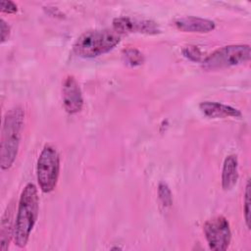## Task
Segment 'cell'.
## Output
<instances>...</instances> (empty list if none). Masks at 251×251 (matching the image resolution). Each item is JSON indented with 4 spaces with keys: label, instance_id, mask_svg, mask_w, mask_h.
Instances as JSON below:
<instances>
[{
    "label": "cell",
    "instance_id": "cell-1",
    "mask_svg": "<svg viewBox=\"0 0 251 251\" xmlns=\"http://www.w3.org/2000/svg\"><path fill=\"white\" fill-rule=\"evenodd\" d=\"M39 197L33 183H27L20 196L17 216L14 223V242L23 248L26 245L30 232L38 217Z\"/></svg>",
    "mask_w": 251,
    "mask_h": 251
},
{
    "label": "cell",
    "instance_id": "cell-2",
    "mask_svg": "<svg viewBox=\"0 0 251 251\" xmlns=\"http://www.w3.org/2000/svg\"><path fill=\"white\" fill-rule=\"evenodd\" d=\"M24 118L25 114L21 107H14L5 114L2 126L0 153V164L3 171L10 169L17 158Z\"/></svg>",
    "mask_w": 251,
    "mask_h": 251
},
{
    "label": "cell",
    "instance_id": "cell-3",
    "mask_svg": "<svg viewBox=\"0 0 251 251\" xmlns=\"http://www.w3.org/2000/svg\"><path fill=\"white\" fill-rule=\"evenodd\" d=\"M121 34L114 29H95L83 32L74 44V52L82 58H94L115 48Z\"/></svg>",
    "mask_w": 251,
    "mask_h": 251
},
{
    "label": "cell",
    "instance_id": "cell-4",
    "mask_svg": "<svg viewBox=\"0 0 251 251\" xmlns=\"http://www.w3.org/2000/svg\"><path fill=\"white\" fill-rule=\"evenodd\" d=\"M250 56L251 49L248 44L227 45L208 55L202 62V68L206 71L226 69L248 62Z\"/></svg>",
    "mask_w": 251,
    "mask_h": 251
},
{
    "label": "cell",
    "instance_id": "cell-5",
    "mask_svg": "<svg viewBox=\"0 0 251 251\" xmlns=\"http://www.w3.org/2000/svg\"><path fill=\"white\" fill-rule=\"evenodd\" d=\"M60 174V156L51 145H45L36 164V177L42 192L49 193L57 185Z\"/></svg>",
    "mask_w": 251,
    "mask_h": 251
},
{
    "label": "cell",
    "instance_id": "cell-6",
    "mask_svg": "<svg viewBox=\"0 0 251 251\" xmlns=\"http://www.w3.org/2000/svg\"><path fill=\"white\" fill-rule=\"evenodd\" d=\"M205 238L210 249L214 251H224L227 249L231 232L227 220L223 216H217L209 219L203 226Z\"/></svg>",
    "mask_w": 251,
    "mask_h": 251
},
{
    "label": "cell",
    "instance_id": "cell-7",
    "mask_svg": "<svg viewBox=\"0 0 251 251\" xmlns=\"http://www.w3.org/2000/svg\"><path fill=\"white\" fill-rule=\"evenodd\" d=\"M62 99L67 113L73 115L81 110L83 106L82 92L75 76L68 75L65 77L62 86Z\"/></svg>",
    "mask_w": 251,
    "mask_h": 251
},
{
    "label": "cell",
    "instance_id": "cell-8",
    "mask_svg": "<svg viewBox=\"0 0 251 251\" xmlns=\"http://www.w3.org/2000/svg\"><path fill=\"white\" fill-rule=\"evenodd\" d=\"M113 29L118 33H146L156 34L160 31L158 25L150 20H139L128 17L116 18L113 21Z\"/></svg>",
    "mask_w": 251,
    "mask_h": 251
},
{
    "label": "cell",
    "instance_id": "cell-9",
    "mask_svg": "<svg viewBox=\"0 0 251 251\" xmlns=\"http://www.w3.org/2000/svg\"><path fill=\"white\" fill-rule=\"evenodd\" d=\"M175 25L184 32L206 33L215 28V23L211 20L199 17H182L175 20Z\"/></svg>",
    "mask_w": 251,
    "mask_h": 251
},
{
    "label": "cell",
    "instance_id": "cell-10",
    "mask_svg": "<svg viewBox=\"0 0 251 251\" xmlns=\"http://www.w3.org/2000/svg\"><path fill=\"white\" fill-rule=\"evenodd\" d=\"M199 108L201 112L212 119H218V118H240L241 112L237 110L236 108H233L231 106L222 104L219 102H212V101H204L200 103Z\"/></svg>",
    "mask_w": 251,
    "mask_h": 251
},
{
    "label": "cell",
    "instance_id": "cell-11",
    "mask_svg": "<svg viewBox=\"0 0 251 251\" xmlns=\"http://www.w3.org/2000/svg\"><path fill=\"white\" fill-rule=\"evenodd\" d=\"M238 179V161L235 155H228L224 161L222 170V187L230 190Z\"/></svg>",
    "mask_w": 251,
    "mask_h": 251
},
{
    "label": "cell",
    "instance_id": "cell-12",
    "mask_svg": "<svg viewBox=\"0 0 251 251\" xmlns=\"http://www.w3.org/2000/svg\"><path fill=\"white\" fill-rule=\"evenodd\" d=\"M14 236V225H12V214L11 209L8 208L4 213L1 221V230H0V248L5 251L9 248V243L11 238Z\"/></svg>",
    "mask_w": 251,
    "mask_h": 251
},
{
    "label": "cell",
    "instance_id": "cell-13",
    "mask_svg": "<svg viewBox=\"0 0 251 251\" xmlns=\"http://www.w3.org/2000/svg\"><path fill=\"white\" fill-rule=\"evenodd\" d=\"M123 59H124V62L130 67L139 66L144 61V57L142 53L135 48H127L124 50Z\"/></svg>",
    "mask_w": 251,
    "mask_h": 251
},
{
    "label": "cell",
    "instance_id": "cell-14",
    "mask_svg": "<svg viewBox=\"0 0 251 251\" xmlns=\"http://www.w3.org/2000/svg\"><path fill=\"white\" fill-rule=\"evenodd\" d=\"M159 199L164 206H171L173 204V196L169 186L165 182H160L158 186Z\"/></svg>",
    "mask_w": 251,
    "mask_h": 251
},
{
    "label": "cell",
    "instance_id": "cell-15",
    "mask_svg": "<svg viewBox=\"0 0 251 251\" xmlns=\"http://www.w3.org/2000/svg\"><path fill=\"white\" fill-rule=\"evenodd\" d=\"M244 218L247 227H250V181L247 180L244 192Z\"/></svg>",
    "mask_w": 251,
    "mask_h": 251
},
{
    "label": "cell",
    "instance_id": "cell-16",
    "mask_svg": "<svg viewBox=\"0 0 251 251\" xmlns=\"http://www.w3.org/2000/svg\"><path fill=\"white\" fill-rule=\"evenodd\" d=\"M182 52H183V55L191 61L198 62L202 58V53L197 46H193V45L186 46L185 48H183Z\"/></svg>",
    "mask_w": 251,
    "mask_h": 251
},
{
    "label": "cell",
    "instance_id": "cell-17",
    "mask_svg": "<svg viewBox=\"0 0 251 251\" xmlns=\"http://www.w3.org/2000/svg\"><path fill=\"white\" fill-rule=\"evenodd\" d=\"M0 8L2 13H7V14H14L18 11L17 5L10 0H2L0 2Z\"/></svg>",
    "mask_w": 251,
    "mask_h": 251
},
{
    "label": "cell",
    "instance_id": "cell-18",
    "mask_svg": "<svg viewBox=\"0 0 251 251\" xmlns=\"http://www.w3.org/2000/svg\"><path fill=\"white\" fill-rule=\"evenodd\" d=\"M0 23H1L0 24V25H1V42L3 43L10 35V26L3 19H1Z\"/></svg>",
    "mask_w": 251,
    "mask_h": 251
}]
</instances>
